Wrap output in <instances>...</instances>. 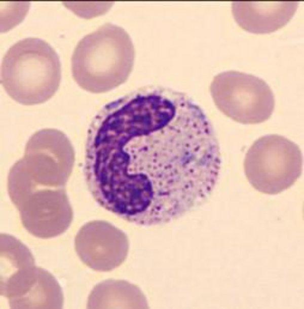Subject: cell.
<instances>
[{
  "label": "cell",
  "mask_w": 304,
  "mask_h": 309,
  "mask_svg": "<svg viewBox=\"0 0 304 309\" xmlns=\"http://www.w3.org/2000/svg\"><path fill=\"white\" fill-rule=\"evenodd\" d=\"M220 167L205 112L170 88L146 86L107 103L88 129L84 174L91 195L137 225L170 223L200 206Z\"/></svg>",
  "instance_id": "obj_1"
},
{
  "label": "cell",
  "mask_w": 304,
  "mask_h": 309,
  "mask_svg": "<svg viewBox=\"0 0 304 309\" xmlns=\"http://www.w3.org/2000/svg\"><path fill=\"white\" fill-rule=\"evenodd\" d=\"M298 2H233L232 12L238 24L253 33L265 34L284 26L297 10Z\"/></svg>",
  "instance_id": "obj_8"
},
{
  "label": "cell",
  "mask_w": 304,
  "mask_h": 309,
  "mask_svg": "<svg viewBox=\"0 0 304 309\" xmlns=\"http://www.w3.org/2000/svg\"><path fill=\"white\" fill-rule=\"evenodd\" d=\"M63 303L59 283L52 274L42 268L35 282L9 305L12 308H61Z\"/></svg>",
  "instance_id": "obj_9"
},
{
  "label": "cell",
  "mask_w": 304,
  "mask_h": 309,
  "mask_svg": "<svg viewBox=\"0 0 304 309\" xmlns=\"http://www.w3.org/2000/svg\"><path fill=\"white\" fill-rule=\"evenodd\" d=\"M210 91L217 107L233 120L256 124L268 120L275 106L274 93L262 79L238 71L216 75Z\"/></svg>",
  "instance_id": "obj_6"
},
{
  "label": "cell",
  "mask_w": 304,
  "mask_h": 309,
  "mask_svg": "<svg viewBox=\"0 0 304 309\" xmlns=\"http://www.w3.org/2000/svg\"><path fill=\"white\" fill-rule=\"evenodd\" d=\"M74 246L81 260L99 272L110 271L119 266L129 250L126 235L103 220L91 221L82 226L75 236Z\"/></svg>",
  "instance_id": "obj_7"
},
{
  "label": "cell",
  "mask_w": 304,
  "mask_h": 309,
  "mask_svg": "<svg viewBox=\"0 0 304 309\" xmlns=\"http://www.w3.org/2000/svg\"><path fill=\"white\" fill-rule=\"evenodd\" d=\"M302 157L298 145L286 137L270 134L256 140L244 160L246 176L257 190L276 195L291 186L302 172Z\"/></svg>",
  "instance_id": "obj_5"
},
{
  "label": "cell",
  "mask_w": 304,
  "mask_h": 309,
  "mask_svg": "<svg viewBox=\"0 0 304 309\" xmlns=\"http://www.w3.org/2000/svg\"><path fill=\"white\" fill-rule=\"evenodd\" d=\"M61 77L57 53L40 38L28 37L17 42L2 60L1 84L13 99L23 105L49 100L57 91Z\"/></svg>",
  "instance_id": "obj_4"
},
{
  "label": "cell",
  "mask_w": 304,
  "mask_h": 309,
  "mask_svg": "<svg viewBox=\"0 0 304 309\" xmlns=\"http://www.w3.org/2000/svg\"><path fill=\"white\" fill-rule=\"evenodd\" d=\"M74 162V149L66 135L44 129L30 137L23 157L10 169L8 194L30 233H55L73 218L65 185Z\"/></svg>",
  "instance_id": "obj_2"
},
{
  "label": "cell",
  "mask_w": 304,
  "mask_h": 309,
  "mask_svg": "<svg viewBox=\"0 0 304 309\" xmlns=\"http://www.w3.org/2000/svg\"><path fill=\"white\" fill-rule=\"evenodd\" d=\"M134 59V45L127 32L107 23L78 43L71 58L72 76L86 91L106 92L127 80Z\"/></svg>",
  "instance_id": "obj_3"
}]
</instances>
